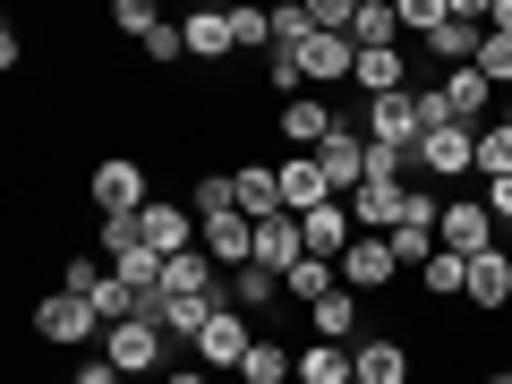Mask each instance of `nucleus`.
I'll list each match as a JSON object with an SVG mask.
<instances>
[{"mask_svg": "<svg viewBox=\"0 0 512 384\" xmlns=\"http://www.w3.org/2000/svg\"><path fill=\"white\" fill-rule=\"evenodd\" d=\"M86 197H94V222H137L154 205V180L137 154H103V163L86 171Z\"/></svg>", "mask_w": 512, "mask_h": 384, "instance_id": "f257e3e1", "label": "nucleus"}, {"mask_svg": "<svg viewBox=\"0 0 512 384\" xmlns=\"http://www.w3.org/2000/svg\"><path fill=\"white\" fill-rule=\"evenodd\" d=\"M94 350H103V359L120 367L128 384H137V376H171V333L154 325V316H137V325H111Z\"/></svg>", "mask_w": 512, "mask_h": 384, "instance_id": "f03ea898", "label": "nucleus"}, {"mask_svg": "<svg viewBox=\"0 0 512 384\" xmlns=\"http://www.w3.org/2000/svg\"><path fill=\"white\" fill-rule=\"evenodd\" d=\"M333 274H342V291H359V299H384L393 282H402V256H393V239L359 231V239L342 248V265H333Z\"/></svg>", "mask_w": 512, "mask_h": 384, "instance_id": "7ed1b4c3", "label": "nucleus"}, {"mask_svg": "<svg viewBox=\"0 0 512 384\" xmlns=\"http://www.w3.org/2000/svg\"><path fill=\"white\" fill-rule=\"evenodd\" d=\"M367 146H384V154H410V163H419V146H427L419 86H410V94H384V103H367Z\"/></svg>", "mask_w": 512, "mask_h": 384, "instance_id": "20e7f679", "label": "nucleus"}, {"mask_svg": "<svg viewBox=\"0 0 512 384\" xmlns=\"http://www.w3.org/2000/svg\"><path fill=\"white\" fill-rule=\"evenodd\" d=\"M436 248H453V256H487V248H504V222L487 214V197H444V231H436Z\"/></svg>", "mask_w": 512, "mask_h": 384, "instance_id": "39448f33", "label": "nucleus"}, {"mask_svg": "<svg viewBox=\"0 0 512 384\" xmlns=\"http://www.w3.org/2000/svg\"><path fill=\"white\" fill-rule=\"evenodd\" d=\"M35 342H52V350L103 342V316H94V299H77V291H52V299L35 308Z\"/></svg>", "mask_w": 512, "mask_h": 384, "instance_id": "423d86ee", "label": "nucleus"}, {"mask_svg": "<svg viewBox=\"0 0 512 384\" xmlns=\"http://www.w3.org/2000/svg\"><path fill=\"white\" fill-rule=\"evenodd\" d=\"M256 350V316H239L231 299L214 308V325L197 333V367H214V376H239V359Z\"/></svg>", "mask_w": 512, "mask_h": 384, "instance_id": "0eeeda50", "label": "nucleus"}, {"mask_svg": "<svg viewBox=\"0 0 512 384\" xmlns=\"http://www.w3.org/2000/svg\"><path fill=\"white\" fill-rule=\"evenodd\" d=\"M333 128H342V111H333L325 94H291V103L274 111V137H282L291 154H316V146L333 137Z\"/></svg>", "mask_w": 512, "mask_h": 384, "instance_id": "6e6552de", "label": "nucleus"}, {"mask_svg": "<svg viewBox=\"0 0 512 384\" xmlns=\"http://www.w3.org/2000/svg\"><path fill=\"white\" fill-rule=\"evenodd\" d=\"M197 248L214 256L222 274H239V265H256V222L239 214V205H222V214H205V222H197Z\"/></svg>", "mask_w": 512, "mask_h": 384, "instance_id": "1a4fd4ad", "label": "nucleus"}, {"mask_svg": "<svg viewBox=\"0 0 512 384\" xmlns=\"http://www.w3.org/2000/svg\"><path fill=\"white\" fill-rule=\"evenodd\" d=\"M436 103H444V120H453V128H487L504 94H495L478 69H444V77H436Z\"/></svg>", "mask_w": 512, "mask_h": 384, "instance_id": "9d476101", "label": "nucleus"}, {"mask_svg": "<svg viewBox=\"0 0 512 384\" xmlns=\"http://www.w3.org/2000/svg\"><path fill=\"white\" fill-rule=\"evenodd\" d=\"M402 205H410V180H402V171H367V180H359V197H350V222L384 239L393 222H402Z\"/></svg>", "mask_w": 512, "mask_h": 384, "instance_id": "9b49d317", "label": "nucleus"}, {"mask_svg": "<svg viewBox=\"0 0 512 384\" xmlns=\"http://www.w3.org/2000/svg\"><path fill=\"white\" fill-rule=\"evenodd\" d=\"M316 171H325V180H333V197H359V180H367V137H359V128H333V137H325V146H316Z\"/></svg>", "mask_w": 512, "mask_h": 384, "instance_id": "f8f14e48", "label": "nucleus"}, {"mask_svg": "<svg viewBox=\"0 0 512 384\" xmlns=\"http://www.w3.org/2000/svg\"><path fill=\"white\" fill-rule=\"evenodd\" d=\"M137 239H146L154 256H188L197 248V214H188L180 197H154L146 214H137Z\"/></svg>", "mask_w": 512, "mask_h": 384, "instance_id": "ddd939ff", "label": "nucleus"}, {"mask_svg": "<svg viewBox=\"0 0 512 384\" xmlns=\"http://www.w3.org/2000/svg\"><path fill=\"white\" fill-rule=\"evenodd\" d=\"M419 171H427V180H470V171H478V128H427Z\"/></svg>", "mask_w": 512, "mask_h": 384, "instance_id": "4468645a", "label": "nucleus"}, {"mask_svg": "<svg viewBox=\"0 0 512 384\" xmlns=\"http://www.w3.org/2000/svg\"><path fill=\"white\" fill-rule=\"evenodd\" d=\"M231 205H239L248 222L291 214V205H282V163H231Z\"/></svg>", "mask_w": 512, "mask_h": 384, "instance_id": "2eb2a0df", "label": "nucleus"}, {"mask_svg": "<svg viewBox=\"0 0 512 384\" xmlns=\"http://www.w3.org/2000/svg\"><path fill=\"white\" fill-rule=\"evenodd\" d=\"M350 69H359V43L350 35H308L299 43V77H308V86H342Z\"/></svg>", "mask_w": 512, "mask_h": 384, "instance_id": "dca6fc26", "label": "nucleus"}, {"mask_svg": "<svg viewBox=\"0 0 512 384\" xmlns=\"http://www.w3.org/2000/svg\"><path fill=\"white\" fill-rule=\"evenodd\" d=\"M350 86H359L367 103H384V94H410L419 77H410V52L393 43V52H359V69H350Z\"/></svg>", "mask_w": 512, "mask_h": 384, "instance_id": "f3484780", "label": "nucleus"}, {"mask_svg": "<svg viewBox=\"0 0 512 384\" xmlns=\"http://www.w3.org/2000/svg\"><path fill=\"white\" fill-rule=\"evenodd\" d=\"M350 359H359V384H419V376H410V342H402V333H367Z\"/></svg>", "mask_w": 512, "mask_h": 384, "instance_id": "a211bd4d", "label": "nucleus"}, {"mask_svg": "<svg viewBox=\"0 0 512 384\" xmlns=\"http://www.w3.org/2000/svg\"><path fill=\"white\" fill-rule=\"evenodd\" d=\"M461 308H478V316H504L512 308V256L504 248L470 256V299H461Z\"/></svg>", "mask_w": 512, "mask_h": 384, "instance_id": "6ab92c4d", "label": "nucleus"}, {"mask_svg": "<svg viewBox=\"0 0 512 384\" xmlns=\"http://www.w3.org/2000/svg\"><path fill=\"white\" fill-rule=\"evenodd\" d=\"M299 256H308V231H299V214H265V222H256V265H265V274H291Z\"/></svg>", "mask_w": 512, "mask_h": 384, "instance_id": "aec40b11", "label": "nucleus"}, {"mask_svg": "<svg viewBox=\"0 0 512 384\" xmlns=\"http://www.w3.org/2000/svg\"><path fill=\"white\" fill-rule=\"evenodd\" d=\"M299 231H308V256H325V265H342V248L359 239V222H350V205H316V214H299Z\"/></svg>", "mask_w": 512, "mask_h": 384, "instance_id": "412c9836", "label": "nucleus"}, {"mask_svg": "<svg viewBox=\"0 0 512 384\" xmlns=\"http://www.w3.org/2000/svg\"><path fill=\"white\" fill-rule=\"evenodd\" d=\"M308 342H342V350H359V291L316 299V308H308Z\"/></svg>", "mask_w": 512, "mask_h": 384, "instance_id": "4be33fe9", "label": "nucleus"}, {"mask_svg": "<svg viewBox=\"0 0 512 384\" xmlns=\"http://www.w3.org/2000/svg\"><path fill=\"white\" fill-rule=\"evenodd\" d=\"M282 205H291V214H316V205H333V180L316 171V154H291V163H282Z\"/></svg>", "mask_w": 512, "mask_h": 384, "instance_id": "5701e85b", "label": "nucleus"}, {"mask_svg": "<svg viewBox=\"0 0 512 384\" xmlns=\"http://www.w3.org/2000/svg\"><path fill=\"white\" fill-rule=\"evenodd\" d=\"M350 43H359V52H393V43H402V0H359Z\"/></svg>", "mask_w": 512, "mask_h": 384, "instance_id": "b1692460", "label": "nucleus"}, {"mask_svg": "<svg viewBox=\"0 0 512 384\" xmlns=\"http://www.w3.org/2000/svg\"><path fill=\"white\" fill-rule=\"evenodd\" d=\"M291 384H359V359L342 342H299V376Z\"/></svg>", "mask_w": 512, "mask_h": 384, "instance_id": "393cba45", "label": "nucleus"}, {"mask_svg": "<svg viewBox=\"0 0 512 384\" xmlns=\"http://www.w3.org/2000/svg\"><path fill=\"white\" fill-rule=\"evenodd\" d=\"M342 291V274H333L325 256H299L291 274H282V308H316V299H333Z\"/></svg>", "mask_w": 512, "mask_h": 384, "instance_id": "a878e982", "label": "nucleus"}, {"mask_svg": "<svg viewBox=\"0 0 512 384\" xmlns=\"http://www.w3.org/2000/svg\"><path fill=\"white\" fill-rule=\"evenodd\" d=\"M214 308H222V299H163V308H154V325L171 333V350H197V333L214 325Z\"/></svg>", "mask_w": 512, "mask_h": 384, "instance_id": "bb28decb", "label": "nucleus"}, {"mask_svg": "<svg viewBox=\"0 0 512 384\" xmlns=\"http://www.w3.org/2000/svg\"><path fill=\"white\" fill-rule=\"evenodd\" d=\"M180 35H188V60H231L239 43H231V9H197V18H180Z\"/></svg>", "mask_w": 512, "mask_h": 384, "instance_id": "cd10ccee", "label": "nucleus"}, {"mask_svg": "<svg viewBox=\"0 0 512 384\" xmlns=\"http://www.w3.org/2000/svg\"><path fill=\"white\" fill-rule=\"evenodd\" d=\"M222 299H231L239 316H274V308H282V274H265V265H239Z\"/></svg>", "mask_w": 512, "mask_h": 384, "instance_id": "c85d7f7f", "label": "nucleus"}, {"mask_svg": "<svg viewBox=\"0 0 512 384\" xmlns=\"http://www.w3.org/2000/svg\"><path fill=\"white\" fill-rule=\"evenodd\" d=\"M163 265H171V256H154L146 239H128V248H111V274H120L128 291H146V299H163Z\"/></svg>", "mask_w": 512, "mask_h": 384, "instance_id": "c756f323", "label": "nucleus"}, {"mask_svg": "<svg viewBox=\"0 0 512 384\" xmlns=\"http://www.w3.org/2000/svg\"><path fill=\"white\" fill-rule=\"evenodd\" d=\"M299 376V350H282L274 333H256V350L239 359V384H291Z\"/></svg>", "mask_w": 512, "mask_h": 384, "instance_id": "7c9ffc66", "label": "nucleus"}, {"mask_svg": "<svg viewBox=\"0 0 512 384\" xmlns=\"http://www.w3.org/2000/svg\"><path fill=\"white\" fill-rule=\"evenodd\" d=\"M427 299H470V256H453V248L427 256Z\"/></svg>", "mask_w": 512, "mask_h": 384, "instance_id": "2f4dec72", "label": "nucleus"}, {"mask_svg": "<svg viewBox=\"0 0 512 384\" xmlns=\"http://www.w3.org/2000/svg\"><path fill=\"white\" fill-rule=\"evenodd\" d=\"M111 26H120V35H128V43H137V52H146V43H154V35H163V26H171V18H163V9H146V0H111Z\"/></svg>", "mask_w": 512, "mask_h": 384, "instance_id": "473e14b6", "label": "nucleus"}, {"mask_svg": "<svg viewBox=\"0 0 512 384\" xmlns=\"http://www.w3.org/2000/svg\"><path fill=\"white\" fill-rule=\"evenodd\" d=\"M231 43H239V52H274V9L231 0Z\"/></svg>", "mask_w": 512, "mask_h": 384, "instance_id": "72a5a7b5", "label": "nucleus"}, {"mask_svg": "<svg viewBox=\"0 0 512 384\" xmlns=\"http://www.w3.org/2000/svg\"><path fill=\"white\" fill-rule=\"evenodd\" d=\"M478 180H512V128L504 120L478 128Z\"/></svg>", "mask_w": 512, "mask_h": 384, "instance_id": "f704fd0d", "label": "nucleus"}, {"mask_svg": "<svg viewBox=\"0 0 512 384\" xmlns=\"http://www.w3.org/2000/svg\"><path fill=\"white\" fill-rule=\"evenodd\" d=\"M444 18H453V0H402V35H419V43L436 35Z\"/></svg>", "mask_w": 512, "mask_h": 384, "instance_id": "c9c22d12", "label": "nucleus"}, {"mask_svg": "<svg viewBox=\"0 0 512 384\" xmlns=\"http://www.w3.org/2000/svg\"><path fill=\"white\" fill-rule=\"evenodd\" d=\"M69 384H128V376H120V367H111V359H103V350H94V359H86V367H77V376H69Z\"/></svg>", "mask_w": 512, "mask_h": 384, "instance_id": "e433bc0d", "label": "nucleus"}, {"mask_svg": "<svg viewBox=\"0 0 512 384\" xmlns=\"http://www.w3.org/2000/svg\"><path fill=\"white\" fill-rule=\"evenodd\" d=\"M487 214H495V222H512V180H487Z\"/></svg>", "mask_w": 512, "mask_h": 384, "instance_id": "4c0bfd02", "label": "nucleus"}, {"mask_svg": "<svg viewBox=\"0 0 512 384\" xmlns=\"http://www.w3.org/2000/svg\"><path fill=\"white\" fill-rule=\"evenodd\" d=\"M487 26H495V35H512V0H487Z\"/></svg>", "mask_w": 512, "mask_h": 384, "instance_id": "58836bf2", "label": "nucleus"}, {"mask_svg": "<svg viewBox=\"0 0 512 384\" xmlns=\"http://www.w3.org/2000/svg\"><path fill=\"white\" fill-rule=\"evenodd\" d=\"M163 384H214V376H205V367H171Z\"/></svg>", "mask_w": 512, "mask_h": 384, "instance_id": "ea45409f", "label": "nucleus"}, {"mask_svg": "<svg viewBox=\"0 0 512 384\" xmlns=\"http://www.w3.org/2000/svg\"><path fill=\"white\" fill-rule=\"evenodd\" d=\"M495 120H504V128H512V94H504V103H495Z\"/></svg>", "mask_w": 512, "mask_h": 384, "instance_id": "a19ab883", "label": "nucleus"}, {"mask_svg": "<svg viewBox=\"0 0 512 384\" xmlns=\"http://www.w3.org/2000/svg\"><path fill=\"white\" fill-rule=\"evenodd\" d=\"M478 384H512V367H495V376H478Z\"/></svg>", "mask_w": 512, "mask_h": 384, "instance_id": "79ce46f5", "label": "nucleus"}, {"mask_svg": "<svg viewBox=\"0 0 512 384\" xmlns=\"http://www.w3.org/2000/svg\"><path fill=\"white\" fill-rule=\"evenodd\" d=\"M504 256H512V222H504Z\"/></svg>", "mask_w": 512, "mask_h": 384, "instance_id": "37998d69", "label": "nucleus"}, {"mask_svg": "<svg viewBox=\"0 0 512 384\" xmlns=\"http://www.w3.org/2000/svg\"><path fill=\"white\" fill-rule=\"evenodd\" d=\"M214 384H239V376H214Z\"/></svg>", "mask_w": 512, "mask_h": 384, "instance_id": "c03bdc74", "label": "nucleus"}]
</instances>
